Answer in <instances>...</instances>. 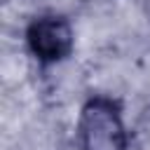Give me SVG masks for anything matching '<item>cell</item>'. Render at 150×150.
<instances>
[{"label":"cell","mask_w":150,"mask_h":150,"mask_svg":"<svg viewBox=\"0 0 150 150\" xmlns=\"http://www.w3.org/2000/svg\"><path fill=\"white\" fill-rule=\"evenodd\" d=\"M80 138L84 150H124L127 129L112 98H89L80 115Z\"/></svg>","instance_id":"obj_1"},{"label":"cell","mask_w":150,"mask_h":150,"mask_svg":"<svg viewBox=\"0 0 150 150\" xmlns=\"http://www.w3.org/2000/svg\"><path fill=\"white\" fill-rule=\"evenodd\" d=\"M26 40L40 61H61L73 49V28L61 16H40L28 26Z\"/></svg>","instance_id":"obj_2"}]
</instances>
